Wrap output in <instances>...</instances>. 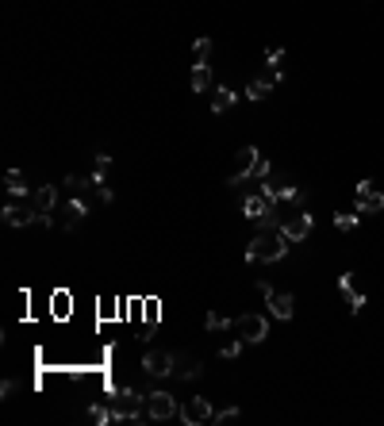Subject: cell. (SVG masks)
<instances>
[{"instance_id":"cell-4","label":"cell","mask_w":384,"mask_h":426,"mask_svg":"<svg viewBox=\"0 0 384 426\" xmlns=\"http://www.w3.org/2000/svg\"><path fill=\"white\" fill-rule=\"evenodd\" d=\"M312 226H315V219H312L307 207H296V212H288L285 219H280V231H285L288 242H304L307 234H312Z\"/></svg>"},{"instance_id":"cell-12","label":"cell","mask_w":384,"mask_h":426,"mask_svg":"<svg viewBox=\"0 0 384 426\" xmlns=\"http://www.w3.org/2000/svg\"><path fill=\"white\" fill-rule=\"evenodd\" d=\"M0 215H4L8 226H31V223H39V212H35V207H20V204H8Z\"/></svg>"},{"instance_id":"cell-24","label":"cell","mask_w":384,"mask_h":426,"mask_svg":"<svg viewBox=\"0 0 384 426\" xmlns=\"http://www.w3.org/2000/svg\"><path fill=\"white\" fill-rule=\"evenodd\" d=\"M358 223H361V212H339V215H334V226H339L342 234H350Z\"/></svg>"},{"instance_id":"cell-20","label":"cell","mask_w":384,"mask_h":426,"mask_svg":"<svg viewBox=\"0 0 384 426\" xmlns=\"http://www.w3.org/2000/svg\"><path fill=\"white\" fill-rule=\"evenodd\" d=\"M50 315L54 319H70V292H54V296H50Z\"/></svg>"},{"instance_id":"cell-2","label":"cell","mask_w":384,"mask_h":426,"mask_svg":"<svg viewBox=\"0 0 384 426\" xmlns=\"http://www.w3.org/2000/svg\"><path fill=\"white\" fill-rule=\"evenodd\" d=\"M108 403H111V411H116V422H124V419L143 422V419H150V415H146V395H138L135 388H116V392L108 395Z\"/></svg>"},{"instance_id":"cell-11","label":"cell","mask_w":384,"mask_h":426,"mask_svg":"<svg viewBox=\"0 0 384 426\" xmlns=\"http://www.w3.org/2000/svg\"><path fill=\"white\" fill-rule=\"evenodd\" d=\"M269 315L273 319H280V323H288V319H292V311H296V304H292V296H288V292H269Z\"/></svg>"},{"instance_id":"cell-21","label":"cell","mask_w":384,"mask_h":426,"mask_svg":"<svg viewBox=\"0 0 384 426\" xmlns=\"http://www.w3.org/2000/svg\"><path fill=\"white\" fill-rule=\"evenodd\" d=\"M89 419L97 422V426H104V422H116V411H111V403H92L89 407Z\"/></svg>"},{"instance_id":"cell-8","label":"cell","mask_w":384,"mask_h":426,"mask_svg":"<svg viewBox=\"0 0 384 426\" xmlns=\"http://www.w3.org/2000/svg\"><path fill=\"white\" fill-rule=\"evenodd\" d=\"M258 146H242L238 154H235V173L227 177V185H242V181H250V173H254V165H258Z\"/></svg>"},{"instance_id":"cell-28","label":"cell","mask_w":384,"mask_h":426,"mask_svg":"<svg viewBox=\"0 0 384 426\" xmlns=\"http://www.w3.org/2000/svg\"><path fill=\"white\" fill-rule=\"evenodd\" d=\"M231 419H238V407H223V411H215L212 422H231Z\"/></svg>"},{"instance_id":"cell-17","label":"cell","mask_w":384,"mask_h":426,"mask_svg":"<svg viewBox=\"0 0 384 426\" xmlns=\"http://www.w3.org/2000/svg\"><path fill=\"white\" fill-rule=\"evenodd\" d=\"M4 188H8L12 196H23V200L35 192V188H27V177L20 173V169H8V173H4Z\"/></svg>"},{"instance_id":"cell-15","label":"cell","mask_w":384,"mask_h":426,"mask_svg":"<svg viewBox=\"0 0 384 426\" xmlns=\"http://www.w3.org/2000/svg\"><path fill=\"white\" fill-rule=\"evenodd\" d=\"M200 373H204V365L196 361V357H177V361H173V376H177V381H200Z\"/></svg>"},{"instance_id":"cell-6","label":"cell","mask_w":384,"mask_h":426,"mask_svg":"<svg viewBox=\"0 0 384 426\" xmlns=\"http://www.w3.org/2000/svg\"><path fill=\"white\" fill-rule=\"evenodd\" d=\"M146 415L158 419V422H165V419H173V415H181V407H177V400L170 392H150L146 395Z\"/></svg>"},{"instance_id":"cell-9","label":"cell","mask_w":384,"mask_h":426,"mask_svg":"<svg viewBox=\"0 0 384 426\" xmlns=\"http://www.w3.org/2000/svg\"><path fill=\"white\" fill-rule=\"evenodd\" d=\"M173 361H177V357L170 354V349H146L143 368H146L150 376H158V381H162V376H173Z\"/></svg>"},{"instance_id":"cell-5","label":"cell","mask_w":384,"mask_h":426,"mask_svg":"<svg viewBox=\"0 0 384 426\" xmlns=\"http://www.w3.org/2000/svg\"><path fill=\"white\" fill-rule=\"evenodd\" d=\"M212 419H215V407H212L208 395H192V400L181 403V422L185 426H204Z\"/></svg>"},{"instance_id":"cell-22","label":"cell","mask_w":384,"mask_h":426,"mask_svg":"<svg viewBox=\"0 0 384 426\" xmlns=\"http://www.w3.org/2000/svg\"><path fill=\"white\" fill-rule=\"evenodd\" d=\"M208 58H212V39L204 35V39H196V46H192V65H208Z\"/></svg>"},{"instance_id":"cell-23","label":"cell","mask_w":384,"mask_h":426,"mask_svg":"<svg viewBox=\"0 0 384 426\" xmlns=\"http://www.w3.org/2000/svg\"><path fill=\"white\" fill-rule=\"evenodd\" d=\"M158 319H162V304H158V300H143V323L154 330Z\"/></svg>"},{"instance_id":"cell-10","label":"cell","mask_w":384,"mask_h":426,"mask_svg":"<svg viewBox=\"0 0 384 426\" xmlns=\"http://www.w3.org/2000/svg\"><path fill=\"white\" fill-rule=\"evenodd\" d=\"M339 296L346 300V304H350V311H353V315H361L365 296H361L358 288H353V273H342V277H339Z\"/></svg>"},{"instance_id":"cell-30","label":"cell","mask_w":384,"mask_h":426,"mask_svg":"<svg viewBox=\"0 0 384 426\" xmlns=\"http://www.w3.org/2000/svg\"><path fill=\"white\" fill-rule=\"evenodd\" d=\"M92 162H97V169H108V165H111V154H104V150H100V154L92 158Z\"/></svg>"},{"instance_id":"cell-7","label":"cell","mask_w":384,"mask_h":426,"mask_svg":"<svg viewBox=\"0 0 384 426\" xmlns=\"http://www.w3.org/2000/svg\"><path fill=\"white\" fill-rule=\"evenodd\" d=\"M353 196H358V212L361 215H377L384 212V192L373 181H361L358 188H353Z\"/></svg>"},{"instance_id":"cell-3","label":"cell","mask_w":384,"mask_h":426,"mask_svg":"<svg viewBox=\"0 0 384 426\" xmlns=\"http://www.w3.org/2000/svg\"><path fill=\"white\" fill-rule=\"evenodd\" d=\"M235 327H238V338H242V342H250V346H258V342H265V338H269V319L258 315V311L238 315Z\"/></svg>"},{"instance_id":"cell-13","label":"cell","mask_w":384,"mask_h":426,"mask_svg":"<svg viewBox=\"0 0 384 426\" xmlns=\"http://www.w3.org/2000/svg\"><path fill=\"white\" fill-rule=\"evenodd\" d=\"M85 215H89V204H85V200H81V196H73V200H70V204H65V215H62V226H65V231H77V226H81V219H85Z\"/></svg>"},{"instance_id":"cell-29","label":"cell","mask_w":384,"mask_h":426,"mask_svg":"<svg viewBox=\"0 0 384 426\" xmlns=\"http://www.w3.org/2000/svg\"><path fill=\"white\" fill-rule=\"evenodd\" d=\"M219 354H223V357H238V354H242V342H227Z\"/></svg>"},{"instance_id":"cell-25","label":"cell","mask_w":384,"mask_h":426,"mask_svg":"<svg viewBox=\"0 0 384 426\" xmlns=\"http://www.w3.org/2000/svg\"><path fill=\"white\" fill-rule=\"evenodd\" d=\"M204 327H208V330H231V327H235V319H231V315H219V311H208Z\"/></svg>"},{"instance_id":"cell-26","label":"cell","mask_w":384,"mask_h":426,"mask_svg":"<svg viewBox=\"0 0 384 426\" xmlns=\"http://www.w3.org/2000/svg\"><path fill=\"white\" fill-rule=\"evenodd\" d=\"M65 188H70V192H85V188H92V177L70 173V177H65Z\"/></svg>"},{"instance_id":"cell-19","label":"cell","mask_w":384,"mask_h":426,"mask_svg":"<svg viewBox=\"0 0 384 426\" xmlns=\"http://www.w3.org/2000/svg\"><path fill=\"white\" fill-rule=\"evenodd\" d=\"M189 84H192V92H208L212 89V65H192Z\"/></svg>"},{"instance_id":"cell-27","label":"cell","mask_w":384,"mask_h":426,"mask_svg":"<svg viewBox=\"0 0 384 426\" xmlns=\"http://www.w3.org/2000/svg\"><path fill=\"white\" fill-rule=\"evenodd\" d=\"M269 173H273V165H269V158H258V165H254V173H250V177H254V181H265Z\"/></svg>"},{"instance_id":"cell-18","label":"cell","mask_w":384,"mask_h":426,"mask_svg":"<svg viewBox=\"0 0 384 426\" xmlns=\"http://www.w3.org/2000/svg\"><path fill=\"white\" fill-rule=\"evenodd\" d=\"M273 84H277L273 77H258V81H250V84H246V100H254V104H258V100H265L269 92H273Z\"/></svg>"},{"instance_id":"cell-16","label":"cell","mask_w":384,"mask_h":426,"mask_svg":"<svg viewBox=\"0 0 384 426\" xmlns=\"http://www.w3.org/2000/svg\"><path fill=\"white\" fill-rule=\"evenodd\" d=\"M235 100H238V92H231L227 84H215L212 89V111H219V116L235 108Z\"/></svg>"},{"instance_id":"cell-1","label":"cell","mask_w":384,"mask_h":426,"mask_svg":"<svg viewBox=\"0 0 384 426\" xmlns=\"http://www.w3.org/2000/svg\"><path fill=\"white\" fill-rule=\"evenodd\" d=\"M288 242L285 239V231L280 226H258V234L250 239V246H246V261H280L288 253Z\"/></svg>"},{"instance_id":"cell-14","label":"cell","mask_w":384,"mask_h":426,"mask_svg":"<svg viewBox=\"0 0 384 426\" xmlns=\"http://www.w3.org/2000/svg\"><path fill=\"white\" fill-rule=\"evenodd\" d=\"M54 204H58V188H54V185H39V188H35V192H31V207H35V212H54Z\"/></svg>"}]
</instances>
